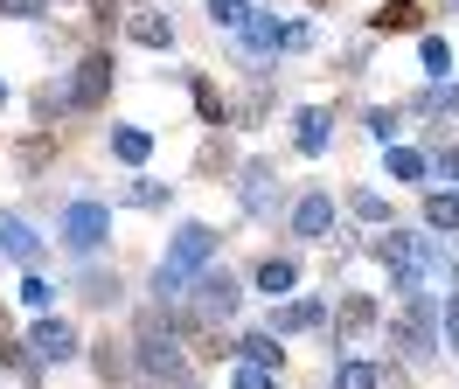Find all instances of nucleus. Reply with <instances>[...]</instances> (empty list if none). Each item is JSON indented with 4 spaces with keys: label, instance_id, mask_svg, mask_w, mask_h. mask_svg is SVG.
<instances>
[{
    "label": "nucleus",
    "instance_id": "obj_1",
    "mask_svg": "<svg viewBox=\"0 0 459 389\" xmlns=\"http://www.w3.org/2000/svg\"><path fill=\"white\" fill-rule=\"evenodd\" d=\"M133 376L153 389H181L188 376H195V348H188V333H181V320H174L168 306H140L133 313Z\"/></svg>",
    "mask_w": 459,
    "mask_h": 389
},
{
    "label": "nucleus",
    "instance_id": "obj_14",
    "mask_svg": "<svg viewBox=\"0 0 459 389\" xmlns=\"http://www.w3.org/2000/svg\"><path fill=\"white\" fill-rule=\"evenodd\" d=\"M286 125H292V153H299V160H327V153H334V139H342V111L307 98V105L286 111Z\"/></svg>",
    "mask_w": 459,
    "mask_h": 389
},
{
    "label": "nucleus",
    "instance_id": "obj_24",
    "mask_svg": "<svg viewBox=\"0 0 459 389\" xmlns=\"http://www.w3.org/2000/svg\"><path fill=\"white\" fill-rule=\"evenodd\" d=\"M342 209L362 222V229H390V222H397V202L383 188H369V181H362V188H342Z\"/></svg>",
    "mask_w": 459,
    "mask_h": 389
},
{
    "label": "nucleus",
    "instance_id": "obj_35",
    "mask_svg": "<svg viewBox=\"0 0 459 389\" xmlns=\"http://www.w3.org/2000/svg\"><path fill=\"white\" fill-rule=\"evenodd\" d=\"M230 389H286V376H272V368H251V361H230Z\"/></svg>",
    "mask_w": 459,
    "mask_h": 389
},
{
    "label": "nucleus",
    "instance_id": "obj_28",
    "mask_svg": "<svg viewBox=\"0 0 459 389\" xmlns=\"http://www.w3.org/2000/svg\"><path fill=\"white\" fill-rule=\"evenodd\" d=\"M14 299L29 313H63V285L49 272H14Z\"/></svg>",
    "mask_w": 459,
    "mask_h": 389
},
{
    "label": "nucleus",
    "instance_id": "obj_15",
    "mask_svg": "<svg viewBox=\"0 0 459 389\" xmlns=\"http://www.w3.org/2000/svg\"><path fill=\"white\" fill-rule=\"evenodd\" d=\"M70 306H77V313H118V306H126V278H118L112 257H98V264H77Z\"/></svg>",
    "mask_w": 459,
    "mask_h": 389
},
{
    "label": "nucleus",
    "instance_id": "obj_36",
    "mask_svg": "<svg viewBox=\"0 0 459 389\" xmlns=\"http://www.w3.org/2000/svg\"><path fill=\"white\" fill-rule=\"evenodd\" d=\"M369 56H376L369 42H348V49L334 56V70H342V77H369Z\"/></svg>",
    "mask_w": 459,
    "mask_h": 389
},
{
    "label": "nucleus",
    "instance_id": "obj_27",
    "mask_svg": "<svg viewBox=\"0 0 459 389\" xmlns=\"http://www.w3.org/2000/svg\"><path fill=\"white\" fill-rule=\"evenodd\" d=\"M188 98H195V118H202V133H230V98H223V83L216 77H188Z\"/></svg>",
    "mask_w": 459,
    "mask_h": 389
},
{
    "label": "nucleus",
    "instance_id": "obj_40",
    "mask_svg": "<svg viewBox=\"0 0 459 389\" xmlns=\"http://www.w3.org/2000/svg\"><path fill=\"white\" fill-rule=\"evenodd\" d=\"M181 389H202V383H195V376H188V383H181Z\"/></svg>",
    "mask_w": 459,
    "mask_h": 389
},
{
    "label": "nucleus",
    "instance_id": "obj_33",
    "mask_svg": "<svg viewBox=\"0 0 459 389\" xmlns=\"http://www.w3.org/2000/svg\"><path fill=\"white\" fill-rule=\"evenodd\" d=\"M56 14V0H0V22H14V28H42Z\"/></svg>",
    "mask_w": 459,
    "mask_h": 389
},
{
    "label": "nucleus",
    "instance_id": "obj_16",
    "mask_svg": "<svg viewBox=\"0 0 459 389\" xmlns=\"http://www.w3.org/2000/svg\"><path fill=\"white\" fill-rule=\"evenodd\" d=\"M216 355H223V361H251V368H272V376H286V368H292V341H279L272 327H237L223 348H216Z\"/></svg>",
    "mask_w": 459,
    "mask_h": 389
},
{
    "label": "nucleus",
    "instance_id": "obj_17",
    "mask_svg": "<svg viewBox=\"0 0 459 389\" xmlns=\"http://www.w3.org/2000/svg\"><path fill=\"white\" fill-rule=\"evenodd\" d=\"M118 35H126L133 49H153V56H174V49H181V28H174V7H153V0L126 14V22H118Z\"/></svg>",
    "mask_w": 459,
    "mask_h": 389
},
{
    "label": "nucleus",
    "instance_id": "obj_2",
    "mask_svg": "<svg viewBox=\"0 0 459 389\" xmlns=\"http://www.w3.org/2000/svg\"><path fill=\"white\" fill-rule=\"evenodd\" d=\"M118 209H112V194H98V188H70L56 202V257L63 264H98V257H112V229Z\"/></svg>",
    "mask_w": 459,
    "mask_h": 389
},
{
    "label": "nucleus",
    "instance_id": "obj_39",
    "mask_svg": "<svg viewBox=\"0 0 459 389\" xmlns=\"http://www.w3.org/2000/svg\"><path fill=\"white\" fill-rule=\"evenodd\" d=\"M153 7H181V0H153Z\"/></svg>",
    "mask_w": 459,
    "mask_h": 389
},
{
    "label": "nucleus",
    "instance_id": "obj_38",
    "mask_svg": "<svg viewBox=\"0 0 459 389\" xmlns=\"http://www.w3.org/2000/svg\"><path fill=\"white\" fill-rule=\"evenodd\" d=\"M7 105H14V83H7V77H0V111H7Z\"/></svg>",
    "mask_w": 459,
    "mask_h": 389
},
{
    "label": "nucleus",
    "instance_id": "obj_26",
    "mask_svg": "<svg viewBox=\"0 0 459 389\" xmlns=\"http://www.w3.org/2000/svg\"><path fill=\"white\" fill-rule=\"evenodd\" d=\"M29 118H35V133H56L63 118H70V105H63V70H49V77L29 91Z\"/></svg>",
    "mask_w": 459,
    "mask_h": 389
},
{
    "label": "nucleus",
    "instance_id": "obj_19",
    "mask_svg": "<svg viewBox=\"0 0 459 389\" xmlns=\"http://www.w3.org/2000/svg\"><path fill=\"white\" fill-rule=\"evenodd\" d=\"M105 153H112L126 174H146V160L160 153V139L146 133L140 118H112V133H105Z\"/></svg>",
    "mask_w": 459,
    "mask_h": 389
},
{
    "label": "nucleus",
    "instance_id": "obj_5",
    "mask_svg": "<svg viewBox=\"0 0 459 389\" xmlns=\"http://www.w3.org/2000/svg\"><path fill=\"white\" fill-rule=\"evenodd\" d=\"M230 202H237V216L244 222H286V174H279V160H264V153H251V160L230 167Z\"/></svg>",
    "mask_w": 459,
    "mask_h": 389
},
{
    "label": "nucleus",
    "instance_id": "obj_10",
    "mask_svg": "<svg viewBox=\"0 0 459 389\" xmlns=\"http://www.w3.org/2000/svg\"><path fill=\"white\" fill-rule=\"evenodd\" d=\"M49 257H56V237H49L29 209H7V202H0V264H14V272H49Z\"/></svg>",
    "mask_w": 459,
    "mask_h": 389
},
{
    "label": "nucleus",
    "instance_id": "obj_6",
    "mask_svg": "<svg viewBox=\"0 0 459 389\" xmlns=\"http://www.w3.org/2000/svg\"><path fill=\"white\" fill-rule=\"evenodd\" d=\"M112 83H118L112 42H91L77 63H63V105H70V118H98V111L112 105Z\"/></svg>",
    "mask_w": 459,
    "mask_h": 389
},
{
    "label": "nucleus",
    "instance_id": "obj_34",
    "mask_svg": "<svg viewBox=\"0 0 459 389\" xmlns=\"http://www.w3.org/2000/svg\"><path fill=\"white\" fill-rule=\"evenodd\" d=\"M438 299H446V313H438V341H446V355L459 361V285H446Z\"/></svg>",
    "mask_w": 459,
    "mask_h": 389
},
{
    "label": "nucleus",
    "instance_id": "obj_9",
    "mask_svg": "<svg viewBox=\"0 0 459 389\" xmlns=\"http://www.w3.org/2000/svg\"><path fill=\"white\" fill-rule=\"evenodd\" d=\"M22 341H29V355L56 376V368H77L84 361V327H77V313H35L29 327H22Z\"/></svg>",
    "mask_w": 459,
    "mask_h": 389
},
{
    "label": "nucleus",
    "instance_id": "obj_22",
    "mask_svg": "<svg viewBox=\"0 0 459 389\" xmlns=\"http://www.w3.org/2000/svg\"><path fill=\"white\" fill-rule=\"evenodd\" d=\"M390 383V361H376V355H327V389H383Z\"/></svg>",
    "mask_w": 459,
    "mask_h": 389
},
{
    "label": "nucleus",
    "instance_id": "obj_25",
    "mask_svg": "<svg viewBox=\"0 0 459 389\" xmlns=\"http://www.w3.org/2000/svg\"><path fill=\"white\" fill-rule=\"evenodd\" d=\"M418 222H425L431 237L459 244V194L453 188H425V194H418Z\"/></svg>",
    "mask_w": 459,
    "mask_h": 389
},
{
    "label": "nucleus",
    "instance_id": "obj_23",
    "mask_svg": "<svg viewBox=\"0 0 459 389\" xmlns=\"http://www.w3.org/2000/svg\"><path fill=\"white\" fill-rule=\"evenodd\" d=\"M425 28H431L425 0H383L369 14V35H425Z\"/></svg>",
    "mask_w": 459,
    "mask_h": 389
},
{
    "label": "nucleus",
    "instance_id": "obj_13",
    "mask_svg": "<svg viewBox=\"0 0 459 389\" xmlns=\"http://www.w3.org/2000/svg\"><path fill=\"white\" fill-rule=\"evenodd\" d=\"M244 285H251V299L279 306V299H292V292H307V257H299V250H264L258 264L244 272Z\"/></svg>",
    "mask_w": 459,
    "mask_h": 389
},
{
    "label": "nucleus",
    "instance_id": "obj_37",
    "mask_svg": "<svg viewBox=\"0 0 459 389\" xmlns=\"http://www.w3.org/2000/svg\"><path fill=\"white\" fill-rule=\"evenodd\" d=\"M320 42V28L314 22H286V56H307Z\"/></svg>",
    "mask_w": 459,
    "mask_h": 389
},
{
    "label": "nucleus",
    "instance_id": "obj_12",
    "mask_svg": "<svg viewBox=\"0 0 459 389\" xmlns=\"http://www.w3.org/2000/svg\"><path fill=\"white\" fill-rule=\"evenodd\" d=\"M264 327L279 333V341H307V333H320V341H327V327H334V299L307 285V292H292V299L272 306V313H264Z\"/></svg>",
    "mask_w": 459,
    "mask_h": 389
},
{
    "label": "nucleus",
    "instance_id": "obj_11",
    "mask_svg": "<svg viewBox=\"0 0 459 389\" xmlns=\"http://www.w3.org/2000/svg\"><path fill=\"white\" fill-rule=\"evenodd\" d=\"M383 320H390V306L376 299V292H355V285H348L342 299H334L327 355H355V341H383Z\"/></svg>",
    "mask_w": 459,
    "mask_h": 389
},
{
    "label": "nucleus",
    "instance_id": "obj_4",
    "mask_svg": "<svg viewBox=\"0 0 459 389\" xmlns=\"http://www.w3.org/2000/svg\"><path fill=\"white\" fill-rule=\"evenodd\" d=\"M251 306V285H244V272L237 264H209V272H195V285H188V299H181V333H230L237 327V313Z\"/></svg>",
    "mask_w": 459,
    "mask_h": 389
},
{
    "label": "nucleus",
    "instance_id": "obj_20",
    "mask_svg": "<svg viewBox=\"0 0 459 389\" xmlns=\"http://www.w3.org/2000/svg\"><path fill=\"white\" fill-rule=\"evenodd\" d=\"M383 181L390 188H431V160H425V146L418 139H397V146H383Z\"/></svg>",
    "mask_w": 459,
    "mask_h": 389
},
{
    "label": "nucleus",
    "instance_id": "obj_3",
    "mask_svg": "<svg viewBox=\"0 0 459 389\" xmlns=\"http://www.w3.org/2000/svg\"><path fill=\"white\" fill-rule=\"evenodd\" d=\"M438 313H446V299H438V292L390 299V320H383V341H390V376H397V368H438V361H446Z\"/></svg>",
    "mask_w": 459,
    "mask_h": 389
},
{
    "label": "nucleus",
    "instance_id": "obj_31",
    "mask_svg": "<svg viewBox=\"0 0 459 389\" xmlns=\"http://www.w3.org/2000/svg\"><path fill=\"white\" fill-rule=\"evenodd\" d=\"M418 70H425V83H446V77H459L453 42H446L438 28H425V42H418Z\"/></svg>",
    "mask_w": 459,
    "mask_h": 389
},
{
    "label": "nucleus",
    "instance_id": "obj_18",
    "mask_svg": "<svg viewBox=\"0 0 459 389\" xmlns=\"http://www.w3.org/2000/svg\"><path fill=\"white\" fill-rule=\"evenodd\" d=\"M112 209H133V216H174V181L160 174H126L112 188Z\"/></svg>",
    "mask_w": 459,
    "mask_h": 389
},
{
    "label": "nucleus",
    "instance_id": "obj_8",
    "mask_svg": "<svg viewBox=\"0 0 459 389\" xmlns=\"http://www.w3.org/2000/svg\"><path fill=\"white\" fill-rule=\"evenodd\" d=\"M223 244H230L223 222H209V216H181V222L168 229V244H160V264H174L181 278H195V272H209V264L223 257Z\"/></svg>",
    "mask_w": 459,
    "mask_h": 389
},
{
    "label": "nucleus",
    "instance_id": "obj_21",
    "mask_svg": "<svg viewBox=\"0 0 459 389\" xmlns=\"http://www.w3.org/2000/svg\"><path fill=\"white\" fill-rule=\"evenodd\" d=\"M403 111H411V118H431V125H446V133H453V125H459V77L418 83V91L403 98Z\"/></svg>",
    "mask_w": 459,
    "mask_h": 389
},
{
    "label": "nucleus",
    "instance_id": "obj_7",
    "mask_svg": "<svg viewBox=\"0 0 459 389\" xmlns=\"http://www.w3.org/2000/svg\"><path fill=\"white\" fill-rule=\"evenodd\" d=\"M279 229H286V244H292V250H320L334 229H342V194L320 188V181H314V188H292L286 222H279Z\"/></svg>",
    "mask_w": 459,
    "mask_h": 389
},
{
    "label": "nucleus",
    "instance_id": "obj_41",
    "mask_svg": "<svg viewBox=\"0 0 459 389\" xmlns=\"http://www.w3.org/2000/svg\"><path fill=\"white\" fill-rule=\"evenodd\" d=\"M133 389H153V383H133Z\"/></svg>",
    "mask_w": 459,
    "mask_h": 389
},
{
    "label": "nucleus",
    "instance_id": "obj_29",
    "mask_svg": "<svg viewBox=\"0 0 459 389\" xmlns=\"http://www.w3.org/2000/svg\"><path fill=\"white\" fill-rule=\"evenodd\" d=\"M362 133H369L376 146H397V139H411V111H403V98H397V105H369V111H362Z\"/></svg>",
    "mask_w": 459,
    "mask_h": 389
},
{
    "label": "nucleus",
    "instance_id": "obj_30",
    "mask_svg": "<svg viewBox=\"0 0 459 389\" xmlns=\"http://www.w3.org/2000/svg\"><path fill=\"white\" fill-rule=\"evenodd\" d=\"M84 361H91V368H98V383H105V389H112V383H126V376H133V355L118 348L112 333H98V341H91V348H84Z\"/></svg>",
    "mask_w": 459,
    "mask_h": 389
},
{
    "label": "nucleus",
    "instance_id": "obj_32",
    "mask_svg": "<svg viewBox=\"0 0 459 389\" xmlns=\"http://www.w3.org/2000/svg\"><path fill=\"white\" fill-rule=\"evenodd\" d=\"M202 14H209V28H223V35H237V28H251V14H258V0H202Z\"/></svg>",
    "mask_w": 459,
    "mask_h": 389
}]
</instances>
